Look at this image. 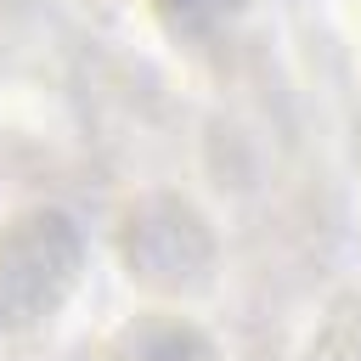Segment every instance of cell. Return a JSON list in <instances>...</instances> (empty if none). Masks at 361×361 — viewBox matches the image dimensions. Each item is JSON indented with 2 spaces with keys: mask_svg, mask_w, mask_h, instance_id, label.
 I'll use <instances>...</instances> for the list:
<instances>
[{
  "mask_svg": "<svg viewBox=\"0 0 361 361\" xmlns=\"http://www.w3.org/2000/svg\"><path fill=\"white\" fill-rule=\"evenodd\" d=\"M113 265L141 305L197 310L226 276V243L214 214L180 186H141L113 209Z\"/></svg>",
  "mask_w": 361,
  "mask_h": 361,
  "instance_id": "1",
  "label": "cell"
},
{
  "mask_svg": "<svg viewBox=\"0 0 361 361\" xmlns=\"http://www.w3.org/2000/svg\"><path fill=\"white\" fill-rule=\"evenodd\" d=\"M90 243L62 203H23L0 220V344L45 338L85 293Z\"/></svg>",
  "mask_w": 361,
  "mask_h": 361,
  "instance_id": "2",
  "label": "cell"
},
{
  "mask_svg": "<svg viewBox=\"0 0 361 361\" xmlns=\"http://www.w3.org/2000/svg\"><path fill=\"white\" fill-rule=\"evenodd\" d=\"M102 361H226L220 338L197 322V310L169 305H135L107 338Z\"/></svg>",
  "mask_w": 361,
  "mask_h": 361,
  "instance_id": "3",
  "label": "cell"
},
{
  "mask_svg": "<svg viewBox=\"0 0 361 361\" xmlns=\"http://www.w3.org/2000/svg\"><path fill=\"white\" fill-rule=\"evenodd\" d=\"M299 361H361V288H344L327 299V310L310 322Z\"/></svg>",
  "mask_w": 361,
  "mask_h": 361,
  "instance_id": "4",
  "label": "cell"
},
{
  "mask_svg": "<svg viewBox=\"0 0 361 361\" xmlns=\"http://www.w3.org/2000/svg\"><path fill=\"white\" fill-rule=\"evenodd\" d=\"M141 6L169 39H209V34L231 28L254 0H141Z\"/></svg>",
  "mask_w": 361,
  "mask_h": 361,
  "instance_id": "5",
  "label": "cell"
}]
</instances>
